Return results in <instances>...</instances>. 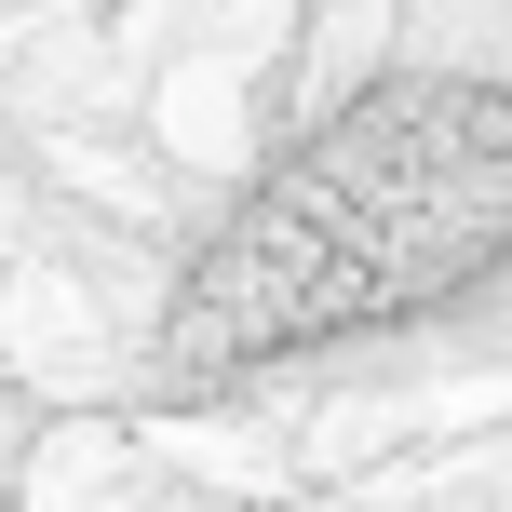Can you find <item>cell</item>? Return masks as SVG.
Segmentation results:
<instances>
[{"mask_svg":"<svg viewBox=\"0 0 512 512\" xmlns=\"http://www.w3.org/2000/svg\"><path fill=\"white\" fill-rule=\"evenodd\" d=\"M499 256H512V95L499 81H378L297 162L243 189V216L203 243V270L162 310V364L243 378V364L445 310Z\"/></svg>","mask_w":512,"mask_h":512,"instance_id":"6da1fadb","label":"cell"}]
</instances>
